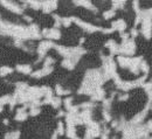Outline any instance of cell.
I'll return each mask as SVG.
<instances>
[{"instance_id":"cell-1","label":"cell","mask_w":152,"mask_h":139,"mask_svg":"<svg viewBox=\"0 0 152 139\" xmlns=\"http://www.w3.org/2000/svg\"><path fill=\"white\" fill-rule=\"evenodd\" d=\"M134 50H136L134 41L128 39V40H123L122 44L119 46L118 53H121L123 55H132V54H134Z\"/></svg>"},{"instance_id":"cell-2","label":"cell","mask_w":152,"mask_h":139,"mask_svg":"<svg viewBox=\"0 0 152 139\" xmlns=\"http://www.w3.org/2000/svg\"><path fill=\"white\" fill-rule=\"evenodd\" d=\"M101 133V130H99V125L96 123V122H90L88 124V130L86 132V139H93L95 137H98Z\"/></svg>"},{"instance_id":"cell-3","label":"cell","mask_w":152,"mask_h":139,"mask_svg":"<svg viewBox=\"0 0 152 139\" xmlns=\"http://www.w3.org/2000/svg\"><path fill=\"white\" fill-rule=\"evenodd\" d=\"M72 21H75L76 23H77L80 27H82L84 31H87V32H89V33H94V32H97V31H102V28H99V27H96V26L91 25V23L84 22V21L77 19V18H72Z\"/></svg>"},{"instance_id":"cell-4","label":"cell","mask_w":152,"mask_h":139,"mask_svg":"<svg viewBox=\"0 0 152 139\" xmlns=\"http://www.w3.org/2000/svg\"><path fill=\"white\" fill-rule=\"evenodd\" d=\"M54 47H55V44H54L52 41H42L38 47V54H39V56H40V59H42V57L46 55V53H47L50 48H54Z\"/></svg>"},{"instance_id":"cell-5","label":"cell","mask_w":152,"mask_h":139,"mask_svg":"<svg viewBox=\"0 0 152 139\" xmlns=\"http://www.w3.org/2000/svg\"><path fill=\"white\" fill-rule=\"evenodd\" d=\"M42 36H46L48 39L57 40L61 38V33L56 28H52V29H43L42 31Z\"/></svg>"},{"instance_id":"cell-6","label":"cell","mask_w":152,"mask_h":139,"mask_svg":"<svg viewBox=\"0 0 152 139\" xmlns=\"http://www.w3.org/2000/svg\"><path fill=\"white\" fill-rule=\"evenodd\" d=\"M0 4H1L2 6H5L7 9H10V11H12V12L17 13V14H21V13H22L21 7H19L15 2H12V1H1Z\"/></svg>"},{"instance_id":"cell-7","label":"cell","mask_w":152,"mask_h":139,"mask_svg":"<svg viewBox=\"0 0 152 139\" xmlns=\"http://www.w3.org/2000/svg\"><path fill=\"white\" fill-rule=\"evenodd\" d=\"M57 2L56 1H42L41 2V8L45 13H50L56 8Z\"/></svg>"},{"instance_id":"cell-8","label":"cell","mask_w":152,"mask_h":139,"mask_svg":"<svg viewBox=\"0 0 152 139\" xmlns=\"http://www.w3.org/2000/svg\"><path fill=\"white\" fill-rule=\"evenodd\" d=\"M52 71H53V67H43V69L38 70L35 73H32V76L35 77V79H40V77H43V76L50 74Z\"/></svg>"},{"instance_id":"cell-9","label":"cell","mask_w":152,"mask_h":139,"mask_svg":"<svg viewBox=\"0 0 152 139\" xmlns=\"http://www.w3.org/2000/svg\"><path fill=\"white\" fill-rule=\"evenodd\" d=\"M113 27V29L114 31H118V32H123L125 28H126V23H125V21L122 19L117 20V21H115V22H113V25H111Z\"/></svg>"},{"instance_id":"cell-10","label":"cell","mask_w":152,"mask_h":139,"mask_svg":"<svg viewBox=\"0 0 152 139\" xmlns=\"http://www.w3.org/2000/svg\"><path fill=\"white\" fill-rule=\"evenodd\" d=\"M29 33H31V39H40L41 38V33L39 31L38 25H31L28 27Z\"/></svg>"},{"instance_id":"cell-11","label":"cell","mask_w":152,"mask_h":139,"mask_svg":"<svg viewBox=\"0 0 152 139\" xmlns=\"http://www.w3.org/2000/svg\"><path fill=\"white\" fill-rule=\"evenodd\" d=\"M109 49H110V53H111V55H115V54H118V49H119V46L115 42L114 40H109L108 42H107V44H105Z\"/></svg>"},{"instance_id":"cell-12","label":"cell","mask_w":152,"mask_h":139,"mask_svg":"<svg viewBox=\"0 0 152 139\" xmlns=\"http://www.w3.org/2000/svg\"><path fill=\"white\" fill-rule=\"evenodd\" d=\"M104 95H105L104 90L101 89V88H97L94 91V94L91 95V99L93 100H102V99L104 98Z\"/></svg>"},{"instance_id":"cell-13","label":"cell","mask_w":152,"mask_h":139,"mask_svg":"<svg viewBox=\"0 0 152 139\" xmlns=\"http://www.w3.org/2000/svg\"><path fill=\"white\" fill-rule=\"evenodd\" d=\"M26 108H27V105H25L23 108H20V109H18V112H17V115H15V119L17 120H19V122H21V120H25V119H27V114H26Z\"/></svg>"},{"instance_id":"cell-14","label":"cell","mask_w":152,"mask_h":139,"mask_svg":"<svg viewBox=\"0 0 152 139\" xmlns=\"http://www.w3.org/2000/svg\"><path fill=\"white\" fill-rule=\"evenodd\" d=\"M17 70L19 71V73H22V74H31L32 73V67L29 65V64H19L18 67H17Z\"/></svg>"},{"instance_id":"cell-15","label":"cell","mask_w":152,"mask_h":139,"mask_svg":"<svg viewBox=\"0 0 152 139\" xmlns=\"http://www.w3.org/2000/svg\"><path fill=\"white\" fill-rule=\"evenodd\" d=\"M75 62L73 61V60L70 59H64L62 61V65L64 67V68H67V69H69V70H72V69H74V67H75Z\"/></svg>"},{"instance_id":"cell-16","label":"cell","mask_w":152,"mask_h":139,"mask_svg":"<svg viewBox=\"0 0 152 139\" xmlns=\"http://www.w3.org/2000/svg\"><path fill=\"white\" fill-rule=\"evenodd\" d=\"M76 5H82V6H86L87 8H89V9H93L94 12L97 11V8L93 6V4L90 2V1H75Z\"/></svg>"},{"instance_id":"cell-17","label":"cell","mask_w":152,"mask_h":139,"mask_svg":"<svg viewBox=\"0 0 152 139\" xmlns=\"http://www.w3.org/2000/svg\"><path fill=\"white\" fill-rule=\"evenodd\" d=\"M67 136L70 139H77L75 132V126H67Z\"/></svg>"},{"instance_id":"cell-18","label":"cell","mask_w":152,"mask_h":139,"mask_svg":"<svg viewBox=\"0 0 152 139\" xmlns=\"http://www.w3.org/2000/svg\"><path fill=\"white\" fill-rule=\"evenodd\" d=\"M144 88H145L146 94L149 95V102L151 103V100H152V83L151 82H149V83L144 84Z\"/></svg>"},{"instance_id":"cell-19","label":"cell","mask_w":152,"mask_h":139,"mask_svg":"<svg viewBox=\"0 0 152 139\" xmlns=\"http://www.w3.org/2000/svg\"><path fill=\"white\" fill-rule=\"evenodd\" d=\"M11 73H13V69L10 68V67H1V68H0V75H1V76L8 75V74H11Z\"/></svg>"},{"instance_id":"cell-20","label":"cell","mask_w":152,"mask_h":139,"mask_svg":"<svg viewBox=\"0 0 152 139\" xmlns=\"http://www.w3.org/2000/svg\"><path fill=\"white\" fill-rule=\"evenodd\" d=\"M50 104H52L54 108H58V106L61 105V99L58 98V97H53L52 100H50Z\"/></svg>"},{"instance_id":"cell-21","label":"cell","mask_w":152,"mask_h":139,"mask_svg":"<svg viewBox=\"0 0 152 139\" xmlns=\"http://www.w3.org/2000/svg\"><path fill=\"white\" fill-rule=\"evenodd\" d=\"M28 4L32 6V8L34 9H39L41 8V1H28Z\"/></svg>"},{"instance_id":"cell-22","label":"cell","mask_w":152,"mask_h":139,"mask_svg":"<svg viewBox=\"0 0 152 139\" xmlns=\"http://www.w3.org/2000/svg\"><path fill=\"white\" fill-rule=\"evenodd\" d=\"M56 94L57 95H68V94H69V91H68V90L62 89L60 85H56Z\"/></svg>"},{"instance_id":"cell-23","label":"cell","mask_w":152,"mask_h":139,"mask_svg":"<svg viewBox=\"0 0 152 139\" xmlns=\"http://www.w3.org/2000/svg\"><path fill=\"white\" fill-rule=\"evenodd\" d=\"M115 15V11L114 9H110V11H107L104 14H103V17H104V19H111Z\"/></svg>"},{"instance_id":"cell-24","label":"cell","mask_w":152,"mask_h":139,"mask_svg":"<svg viewBox=\"0 0 152 139\" xmlns=\"http://www.w3.org/2000/svg\"><path fill=\"white\" fill-rule=\"evenodd\" d=\"M139 69H142L145 74H148V73H149V67H148L146 62H144V61H142V63H140V65H139Z\"/></svg>"},{"instance_id":"cell-25","label":"cell","mask_w":152,"mask_h":139,"mask_svg":"<svg viewBox=\"0 0 152 139\" xmlns=\"http://www.w3.org/2000/svg\"><path fill=\"white\" fill-rule=\"evenodd\" d=\"M124 1H113V5H114V11L116 8H123L124 6Z\"/></svg>"},{"instance_id":"cell-26","label":"cell","mask_w":152,"mask_h":139,"mask_svg":"<svg viewBox=\"0 0 152 139\" xmlns=\"http://www.w3.org/2000/svg\"><path fill=\"white\" fill-rule=\"evenodd\" d=\"M61 23H62L63 26H66V27L70 26V23H72V18H62V19H61Z\"/></svg>"},{"instance_id":"cell-27","label":"cell","mask_w":152,"mask_h":139,"mask_svg":"<svg viewBox=\"0 0 152 139\" xmlns=\"http://www.w3.org/2000/svg\"><path fill=\"white\" fill-rule=\"evenodd\" d=\"M72 100H73L72 98H66V99H64V106H66V109H67L68 111H69V109L73 106V105H72Z\"/></svg>"},{"instance_id":"cell-28","label":"cell","mask_w":152,"mask_h":139,"mask_svg":"<svg viewBox=\"0 0 152 139\" xmlns=\"http://www.w3.org/2000/svg\"><path fill=\"white\" fill-rule=\"evenodd\" d=\"M40 114V109H39L38 106H32V109H31V115L32 116H37Z\"/></svg>"},{"instance_id":"cell-29","label":"cell","mask_w":152,"mask_h":139,"mask_svg":"<svg viewBox=\"0 0 152 139\" xmlns=\"http://www.w3.org/2000/svg\"><path fill=\"white\" fill-rule=\"evenodd\" d=\"M57 133L58 135H63L64 133V129H63V123H58V126H57Z\"/></svg>"},{"instance_id":"cell-30","label":"cell","mask_w":152,"mask_h":139,"mask_svg":"<svg viewBox=\"0 0 152 139\" xmlns=\"http://www.w3.org/2000/svg\"><path fill=\"white\" fill-rule=\"evenodd\" d=\"M54 62V59H52V57H47V59L45 60V67H50V64Z\"/></svg>"},{"instance_id":"cell-31","label":"cell","mask_w":152,"mask_h":139,"mask_svg":"<svg viewBox=\"0 0 152 139\" xmlns=\"http://www.w3.org/2000/svg\"><path fill=\"white\" fill-rule=\"evenodd\" d=\"M103 116H104V119H105L107 122H110V120H111V116L108 114L107 110H103Z\"/></svg>"},{"instance_id":"cell-32","label":"cell","mask_w":152,"mask_h":139,"mask_svg":"<svg viewBox=\"0 0 152 139\" xmlns=\"http://www.w3.org/2000/svg\"><path fill=\"white\" fill-rule=\"evenodd\" d=\"M146 130H148V132H152V119H150L149 122H148V124H146Z\"/></svg>"},{"instance_id":"cell-33","label":"cell","mask_w":152,"mask_h":139,"mask_svg":"<svg viewBox=\"0 0 152 139\" xmlns=\"http://www.w3.org/2000/svg\"><path fill=\"white\" fill-rule=\"evenodd\" d=\"M131 34H132V36H133V38H136V36L138 35V32H137V31H136V29L133 28L132 31H131Z\"/></svg>"},{"instance_id":"cell-34","label":"cell","mask_w":152,"mask_h":139,"mask_svg":"<svg viewBox=\"0 0 152 139\" xmlns=\"http://www.w3.org/2000/svg\"><path fill=\"white\" fill-rule=\"evenodd\" d=\"M128 97H129V95L126 94V95H123V96H121L119 97V100H124V99H128Z\"/></svg>"},{"instance_id":"cell-35","label":"cell","mask_w":152,"mask_h":139,"mask_svg":"<svg viewBox=\"0 0 152 139\" xmlns=\"http://www.w3.org/2000/svg\"><path fill=\"white\" fill-rule=\"evenodd\" d=\"M1 110H2V105L0 104V111H1Z\"/></svg>"},{"instance_id":"cell-36","label":"cell","mask_w":152,"mask_h":139,"mask_svg":"<svg viewBox=\"0 0 152 139\" xmlns=\"http://www.w3.org/2000/svg\"><path fill=\"white\" fill-rule=\"evenodd\" d=\"M150 139H152V137H151V138H150Z\"/></svg>"}]
</instances>
